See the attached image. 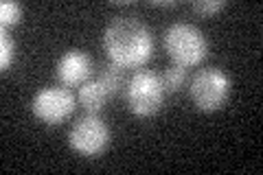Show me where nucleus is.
<instances>
[{
    "mask_svg": "<svg viewBox=\"0 0 263 175\" xmlns=\"http://www.w3.org/2000/svg\"><path fill=\"white\" fill-rule=\"evenodd\" d=\"M164 51L169 53L171 62L189 70L206 60L209 40L195 24L174 22L164 31Z\"/></svg>",
    "mask_w": 263,
    "mask_h": 175,
    "instance_id": "f03ea898",
    "label": "nucleus"
},
{
    "mask_svg": "<svg viewBox=\"0 0 263 175\" xmlns=\"http://www.w3.org/2000/svg\"><path fill=\"white\" fill-rule=\"evenodd\" d=\"M112 99L110 90L103 86L99 79H90L86 81L84 86L79 88V94H77V103L84 107V110L88 114H99L105 107V103H108Z\"/></svg>",
    "mask_w": 263,
    "mask_h": 175,
    "instance_id": "6e6552de",
    "label": "nucleus"
},
{
    "mask_svg": "<svg viewBox=\"0 0 263 175\" xmlns=\"http://www.w3.org/2000/svg\"><path fill=\"white\" fill-rule=\"evenodd\" d=\"M92 72H95V62L84 48L66 51L55 66L57 81H60V86L66 88H81L86 81L92 79Z\"/></svg>",
    "mask_w": 263,
    "mask_h": 175,
    "instance_id": "0eeeda50",
    "label": "nucleus"
},
{
    "mask_svg": "<svg viewBox=\"0 0 263 175\" xmlns=\"http://www.w3.org/2000/svg\"><path fill=\"white\" fill-rule=\"evenodd\" d=\"M224 7H226L224 0H197V3L191 5V9L197 15H202V18H211V15L219 13Z\"/></svg>",
    "mask_w": 263,
    "mask_h": 175,
    "instance_id": "ddd939ff",
    "label": "nucleus"
},
{
    "mask_svg": "<svg viewBox=\"0 0 263 175\" xmlns=\"http://www.w3.org/2000/svg\"><path fill=\"white\" fill-rule=\"evenodd\" d=\"M160 81H162V88L167 94H176L180 90L184 88L186 83V68L178 64H171L169 68H164L162 74H160Z\"/></svg>",
    "mask_w": 263,
    "mask_h": 175,
    "instance_id": "1a4fd4ad",
    "label": "nucleus"
},
{
    "mask_svg": "<svg viewBox=\"0 0 263 175\" xmlns=\"http://www.w3.org/2000/svg\"><path fill=\"white\" fill-rule=\"evenodd\" d=\"M97 79L110 90L112 96L117 94L123 86H125V74H123V68H121V66H117V64H112V62H108L103 66Z\"/></svg>",
    "mask_w": 263,
    "mask_h": 175,
    "instance_id": "9d476101",
    "label": "nucleus"
},
{
    "mask_svg": "<svg viewBox=\"0 0 263 175\" xmlns=\"http://www.w3.org/2000/svg\"><path fill=\"white\" fill-rule=\"evenodd\" d=\"M13 60H15V42L7 33V29H3L0 31V68H3V72H9Z\"/></svg>",
    "mask_w": 263,
    "mask_h": 175,
    "instance_id": "9b49d317",
    "label": "nucleus"
},
{
    "mask_svg": "<svg viewBox=\"0 0 263 175\" xmlns=\"http://www.w3.org/2000/svg\"><path fill=\"white\" fill-rule=\"evenodd\" d=\"M112 131L99 114H88L77 119L68 129V145L84 158H99L110 147Z\"/></svg>",
    "mask_w": 263,
    "mask_h": 175,
    "instance_id": "39448f33",
    "label": "nucleus"
},
{
    "mask_svg": "<svg viewBox=\"0 0 263 175\" xmlns=\"http://www.w3.org/2000/svg\"><path fill=\"white\" fill-rule=\"evenodd\" d=\"M152 7H158V9H171V7H176L178 3H174V0H167V3H149Z\"/></svg>",
    "mask_w": 263,
    "mask_h": 175,
    "instance_id": "4468645a",
    "label": "nucleus"
},
{
    "mask_svg": "<svg viewBox=\"0 0 263 175\" xmlns=\"http://www.w3.org/2000/svg\"><path fill=\"white\" fill-rule=\"evenodd\" d=\"M77 107V96L66 86H48L37 90L35 96L31 99V114L40 123L55 127L68 121Z\"/></svg>",
    "mask_w": 263,
    "mask_h": 175,
    "instance_id": "423d86ee",
    "label": "nucleus"
},
{
    "mask_svg": "<svg viewBox=\"0 0 263 175\" xmlns=\"http://www.w3.org/2000/svg\"><path fill=\"white\" fill-rule=\"evenodd\" d=\"M189 96L200 112H217L230 96V77L215 66L197 70L189 83Z\"/></svg>",
    "mask_w": 263,
    "mask_h": 175,
    "instance_id": "20e7f679",
    "label": "nucleus"
},
{
    "mask_svg": "<svg viewBox=\"0 0 263 175\" xmlns=\"http://www.w3.org/2000/svg\"><path fill=\"white\" fill-rule=\"evenodd\" d=\"M24 15V9L20 3H13V0H5L0 5V24L3 29H9V27H15Z\"/></svg>",
    "mask_w": 263,
    "mask_h": 175,
    "instance_id": "f8f14e48",
    "label": "nucleus"
},
{
    "mask_svg": "<svg viewBox=\"0 0 263 175\" xmlns=\"http://www.w3.org/2000/svg\"><path fill=\"white\" fill-rule=\"evenodd\" d=\"M103 48L123 70H141L154 55V35L136 15H114L103 29Z\"/></svg>",
    "mask_w": 263,
    "mask_h": 175,
    "instance_id": "f257e3e1",
    "label": "nucleus"
},
{
    "mask_svg": "<svg viewBox=\"0 0 263 175\" xmlns=\"http://www.w3.org/2000/svg\"><path fill=\"white\" fill-rule=\"evenodd\" d=\"M164 88L160 74L154 70H136L125 83L127 110L138 119H152L160 112L164 103Z\"/></svg>",
    "mask_w": 263,
    "mask_h": 175,
    "instance_id": "7ed1b4c3",
    "label": "nucleus"
}]
</instances>
